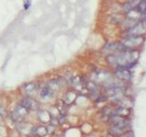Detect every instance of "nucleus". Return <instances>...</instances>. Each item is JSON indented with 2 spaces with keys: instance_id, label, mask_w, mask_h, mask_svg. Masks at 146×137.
I'll use <instances>...</instances> for the list:
<instances>
[{
  "instance_id": "nucleus-11",
  "label": "nucleus",
  "mask_w": 146,
  "mask_h": 137,
  "mask_svg": "<svg viewBox=\"0 0 146 137\" xmlns=\"http://www.w3.org/2000/svg\"><path fill=\"white\" fill-rule=\"evenodd\" d=\"M18 130H19V132H21L23 135H29L33 130V126L29 124V123L19 124V126L18 127Z\"/></svg>"
},
{
  "instance_id": "nucleus-16",
  "label": "nucleus",
  "mask_w": 146,
  "mask_h": 137,
  "mask_svg": "<svg viewBox=\"0 0 146 137\" xmlns=\"http://www.w3.org/2000/svg\"><path fill=\"white\" fill-rule=\"evenodd\" d=\"M117 103L119 104H120V106H122V107H125V108H129V107H131L132 105H133V103L132 101L129 100V99H128V98H121L120 100H119Z\"/></svg>"
},
{
  "instance_id": "nucleus-20",
  "label": "nucleus",
  "mask_w": 146,
  "mask_h": 137,
  "mask_svg": "<svg viewBox=\"0 0 146 137\" xmlns=\"http://www.w3.org/2000/svg\"><path fill=\"white\" fill-rule=\"evenodd\" d=\"M82 80L81 78H79V76H75L74 78L71 79V85L74 88H79L82 86Z\"/></svg>"
},
{
  "instance_id": "nucleus-4",
  "label": "nucleus",
  "mask_w": 146,
  "mask_h": 137,
  "mask_svg": "<svg viewBox=\"0 0 146 137\" xmlns=\"http://www.w3.org/2000/svg\"><path fill=\"white\" fill-rule=\"evenodd\" d=\"M146 33V24L145 22H139L131 27L128 31V36H142Z\"/></svg>"
},
{
  "instance_id": "nucleus-19",
  "label": "nucleus",
  "mask_w": 146,
  "mask_h": 137,
  "mask_svg": "<svg viewBox=\"0 0 146 137\" xmlns=\"http://www.w3.org/2000/svg\"><path fill=\"white\" fill-rule=\"evenodd\" d=\"M48 86L53 90V91H56L57 90H58V88L60 87V83H59V81L57 80H51L49 83H48Z\"/></svg>"
},
{
  "instance_id": "nucleus-13",
  "label": "nucleus",
  "mask_w": 146,
  "mask_h": 137,
  "mask_svg": "<svg viewBox=\"0 0 146 137\" xmlns=\"http://www.w3.org/2000/svg\"><path fill=\"white\" fill-rule=\"evenodd\" d=\"M54 95V91L47 85L44 87L40 91V96L42 99H50Z\"/></svg>"
},
{
  "instance_id": "nucleus-2",
  "label": "nucleus",
  "mask_w": 146,
  "mask_h": 137,
  "mask_svg": "<svg viewBox=\"0 0 146 137\" xmlns=\"http://www.w3.org/2000/svg\"><path fill=\"white\" fill-rule=\"evenodd\" d=\"M145 41V39L142 36H127L124 39L123 45L128 49H133L138 46H140Z\"/></svg>"
},
{
  "instance_id": "nucleus-24",
  "label": "nucleus",
  "mask_w": 146,
  "mask_h": 137,
  "mask_svg": "<svg viewBox=\"0 0 146 137\" xmlns=\"http://www.w3.org/2000/svg\"><path fill=\"white\" fill-rule=\"evenodd\" d=\"M24 137H29V136H24Z\"/></svg>"
},
{
  "instance_id": "nucleus-23",
  "label": "nucleus",
  "mask_w": 146,
  "mask_h": 137,
  "mask_svg": "<svg viewBox=\"0 0 146 137\" xmlns=\"http://www.w3.org/2000/svg\"><path fill=\"white\" fill-rule=\"evenodd\" d=\"M119 137H131L129 136V134H124V135H122V136H120Z\"/></svg>"
},
{
  "instance_id": "nucleus-5",
  "label": "nucleus",
  "mask_w": 146,
  "mask_h": 137,
  "mask_svg": "<svg viewBox=\"0 0 146 137\" xmlns=\"http://www.w3.org/2000/svg\"><path fill=\"white\" fill-rule=\"evenodd\" d=\"M115 76L121 80H124V81H128L131 79L132 77V74L131 72L128 69V68H117L115 73H114Z\"/></svg>"
},
{
  "instance_id": "nucleus-21",
  "label": "nucleus",
  "mask_w": 146,
  "mask_h": 137,
  "mask_svg": "<svg viewBox=\"0 0 146 137\" xmlns=\"http://www.w3.org/2000/svg\"><path fill=\"white\" fill-rule=\"evenodd\" d=\"M98 84L94 82H88L87 83V89L92 92H96L98 90Z\"/></svg>"
},
{
  "instance_id": "nucleus-7",
  "label": "nucleus",
  "mask_w": 146,
  "mask_h": 137,
  "mask_svg": "<svg viewBox=\"0 0 146 137\" xmlns=\"http://www.w3.org/2000/svg\"><path fill=\"white\" fill-rule=\"evenodd\" d=\"M94 80L96 83H104L108 80L110 79V74L104 70L97 71L94 74Z\"/></svg>"
},
{
  "instance_id": "nucleus-10",
  "label": "nucleus",
  "mask_w": 146,
  "mask_h": 137,
  "mask_svg": "<svg viewBox=\"0 0 146 137\" xmlns=\"http://www.w3.org/2000/svg\"><path fill=\"white\" fill-rule=\"evenodd\" d=\"M130 113L129 110L128 108H125V107H122V106H119L118 107L116 110H113V114H116V115H119L120 117H123V118H126L129 114Z\"/></svg>"
},
{
  "instance_id": "nucleus-17",
  "label": "nucleus",
  "mask_w": 146,
  "mask_h": 137,
  "mask_svg": "<svg viewBox=\"0 0 146 137\" xmlns=\"http://www.w3.org/2000/svg\"><path fill=\"white\" fill-rule=\"evenodd\" d=\"M136 2L137 1H130V2H128V3H124L123 4V9H124V11L128 13L130 11H132L133 9H135V6H136L135 3H136Z\"/></svg>"
},
{
  "instance_id": "nucleus-3",
  "label": "nucleus",
  "mask_w": 146,
  "mask_h": 137,
  "mask_svg": "<svg viewBox=\"0 0 146 137\" xmlns=\"http://www.w3.org/2000/svg\"><path fill=\"white\" fill-rule=\"evenodd\" d=\"M29 111V110L26 107H24L21 104H19L15 107V109L13 112V114H12V119L14 121L19 122V121L22 120L28 114Z\"/></svg>"
},
{
  "instance_id": "nucleus-12",
  "label": "nucleus",
  "mask_w": 146,
  "mask_h": 137,
  "mask_svg": "<svg viewBox=\"0 0 146 137\" xmlns=\"http://www.w3.org/2000/svg\"><path fill=\"white\" fill-rule=\"evenodd\" d=\"M76 99H77V94H76L74 92H68L67 94H65V97H64V104H65L66 105L72 104L75 101Z\"/></svg>"
},
{
  "instance_id": "nucleus-9",
  "label": "nucleus",
  "mask_w": 146,
  "mask_h": 137,
  "mask_svg": "<svg viewBox=\"0 0 146 137\" xmlns=\"http://www.w3.org/2000/svg\"><path fill=\"white\" fill-rule=\"evenodd\" d=\"M124 130L125 129H122V128L118 127L117 126L113 125L109 129V133H110V135H111L113 136L119 137L120 136H122V135H124V134H125V130Z\"/></svg>"
},
{
  "instance_id": "nucleus-14",
  "label": "nucleus",
  "mask_w": 146,
  "mask_h": 137,
  "mask_svg": "<svg viewBox=\"0 0 146 137\" xmlns=\"http://www.w3.org/2000/svg\"><path fill=\"white\" fill-rule=\"evenodd\" d=\"M36 89H37L36 84H34V83H29V84H25L23 90H24V93L27 94H32L33 93L35 92Z\"/></svg>"
},
{
  "instance_id": "nucleus-22",
  "label": "nucleus",
  "mask_w": 146,
  "mask_h": 137,
  "mask_svg": "<svg viewBox=\"0 0 146 137\" xmlns=\"http://www.w3.org/2000/svg\"><path fill=\"white\" fill-rule=\"evenodd\" d=\"M30 6V2L29 1H27V2H24V9H28L29 7Z\"/></svg>"
},
{
  "instance_id": "nucleus-18",
  "label": "nucleus",
  "mask_w": 146,
  "mask_h": 137,
  "mask_svg": "<svg viewBox=\"0 0 146 137\" xmlns=\"http://www.w3.org/2000/svg\"><path fill=\"white\" fill-rule=\"evenodd\" d=\"M135 9L139 12L140 14H145L146 13V1H140L139 3L136 6Z\"/></svg>"
},
{
  "instance_id": "nucleus-8",
  "label": "nucleus",
  "mask_w": 146,
  "mask_h": 137,
  "mask_svg": "<svg viewBox=\"0 0 146 137\" xmlns=\"http://www.w3.org/2000/svg\"><path fill=\"white\" fill-rule=\"evenodd\" d=\"M38 120L42 123H48V122L52 121V119H53L50 113L46 110H40L38 112Z\"/></svg>"
},
{
  "instance_id": "nucleus-6",
  "label": "nucleus",
  "mask_w": 146,
  "mask_h": 137,
  "mask_svg": "<svg viewBox=\"0 0 146 137\" xmlns=\"http://www.w3.org/2000/svg\"><path fill=\"white\" fill-rule=\"evenodd\" d=\"M21 104L26 107L29 110H37L38 109V102L32 98H25L21 102Z\"/></svg>"
},
{
  "instance_id": "nucleus-15",
  "label": "nucleus",
  "mask_w": 146,
  "mask_h": 137,
  "mask_svg": "<svg viewBox=\"0 0 146 137\" xmlns=\"http://www.w3.org/2000/svg\"><path fill=\"white\" fill-rule=\"evenodd\" d=\"M35 133H36V135L38 136L44 137L48 133V128L47 127L43 126H39L35 129Z\"/></svg>"
},
{
  "instance_id": "nucleus-1",
  "label": "nucleus",
  "mask_w": 146,
  "mask_h": 137,
  "mask_svg": "<svg viewBox=\"0 0 146 137\" xmlns=\"http://www.w3.org/2000/svg\"><path fill=\"white\" fill-rule=\"evenodd\" d=\"M139 57L138 51L133 49H128L126 51L119 52L118 54H113L106 58L108 63L117 68H124L129 69L135 66Z\"/></svg>"
}]
</instances>
